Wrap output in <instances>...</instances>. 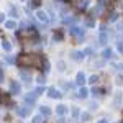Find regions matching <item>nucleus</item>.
Segmentation results:
<instances>
[{
  "mask_svg": "<svg viewBox=\"0 0 123 123\" xmlns=\"http://www.w3.org/2000/svg\"><path fill=\"white\" fill-rule=\"evenodd\" d=\"M18 66L21 67H41L43 62H41V57L38 54H21L18 56Z\"/></svg>",
  "mask_w": 123,
  "mask_h": 123,
  "instance_id": "f257e3e1",
  "label": "nucleus"
},
{
  "mask_svg": "<svg viewBox=\"0 0 123 123\" xmlns=\"http://www.w3.org/2000/svg\"><path fill=\"white\" fill-rule=\"evenodd\" d=\"M36 17H38V20H39V21H43V23H48V21H49L48 13H46V12H43V10H38V12H36Z\"/></svg>",
  "mask_w": 123,
  "mask_h": 123,
  "instance_id": "f03ea898",
  "label": "nucleus"
},
{
  "mask_svg": "<svg viewBox=\"0 0 123 123\" xmlns=\"http://www.w3.org/2000/svg\"><path fill=\"white\" fill-rule=\"evenodd\" d=\"M48 95H49L51 98H59V97H61V92L57 90L56 87H51V89L48 90Z\"/></svg>",
  "mask_w": 123,
  "mask_h": 123,
  "instance_id": "7ed1b4c3",
  "label": "nucleus"
},
{
  "mask_svg": "<svg viewBox=\"0 0 123 123\" xmlns=\"http://www.w3.org/2000/svg\"><path fill=\"white\" fill-rule=\"evenodd\" d=\"M69 31H71V35H76V36H79V38H82V36H84V31H82L80 28H77V26H72Z\"/></svg>",
  "mask_w": 123,
  "mask_h": 123,
  "instance_id": "20e7f679",
  "label": "nucleus"
},
{
  "mask_svg": "<svg viewBox=\"0 0 123 123\" xmlns=\"http://www.w3.org/2000/svg\"><path fill=\"white\" fill-rule=\"evenodd\" d=\"M30 112H31V110H30L28 107H20L18 110H17V113H18L20 117H26V115H28Z\"/></svg>",
  "mask_w": 123,
  "mask_h": 123,
  "instance_id": "39448f33",
  "label": "nucleus"
},
{
  "mask_svg": "<svg viewBox=\"0 0 123 123\" xmlns=\"http://www.w3.org/2000/svg\"><path fill=\"white\" fill-rule=\"evenodd\" d=\"M76 82L79 85H82L85 82V76H84V72H77V77H76Z\"/></svg>",
  "mask_w": 123,
  "mask_h": 123,
  "instance_id": "423d86ee",
  "label": "nucleus"
},
{
  "mask_svg": "<svg viewBox=\"0 0 123 123\" xmlns=\"http://www.w3.org/2000/svg\"><path fill=\"white\" fill-rule=\"evenodd\" d=\"M36 97H38V94H36L35 90H33V92H30V94L26 95V102H31V104H33V102L36 100Z\"/></svg>",
  "mask_w": 123,
  "mask_h": 123,
  "instance_id": "0eeeda50",
  "label": "nucleus"
},
{
  "mask_svg": "<svg viewBox=\"0 0 123 123\" xmlns=\"http://www.w3.org/2000/svg\"><path fill=\"white\" fill-rule=\"evenodd\" d=\"M82 57H84V53H79V51H74L72 53V59L74 61H80Z\"/></svg>",
  "mask_w": 123,
  "mask_h": 123,
  "instance_id": "6e6552de",
  "label": "nucleus"
},
{
  "mask_svg": "<svg viewBox=\"0 0 123 123\" xmlns=\"http://www.w3.org/2000/svg\"><path fill=\"white\" fill-rule=\"evenodd\" d=\"M39 110H41V115H44V117H48V115L51 113V110H49V107H46V105H43V107H39Z\"/></svg>",
  "mask_w": 123,
  "mask_h": 123,
  "instance_id": "1a4fd4ad",
  "label": "nucleus"
},
{
  "mask_svg": "<svg viewBox=\"0 0 123 123\" xmlns=\"http://www.w3.org/2000/svg\"><path fill=\"white\" fill-rule=\"evenodd\" d=\"M20 76H21V79H23V80H26V82H30V80H31V76H30V74H26L25 71H21V72H20Z\"/></svg>",
  "mask_w": 123,
  "mask_h": 123,
  "instance_id": "9d476101",
  "label": "nucleus"
},
{
  "mask_svg": "<svg viewBox=\"0 0 123 123\" xmlns=\"http://www.w3.org/2000/svg\"><path fill=\"white\" fill-rule=\"evenodd\" d=\"M56 112H57V115H64L66 113V107H64V105H57Z\"/></svg>",
  "mask_w": 123,
  "mask_h": 123,
  "instance_id": "9b49d317",
  "label": "nucleus"
},
{
  "mask_svg": "<svg viewBox=\"0 0 123 123\" xmlns=\"http://www.w3.org/2000/svg\"><path fill=\"white\" fill-rule=\"evenodd\" d=\"M12 92H13V94H18L20 92V85L17 84V82H12Z\"/></svg>",
  "mask_w": 123,
  "mask_h": 123,
  "instance_id": "f8f14e48",
  "label": "nucleus"
},
{
  "mask_svg": "<svg viewBox=\"0 0 123 123\" xmlns=\"http://www.w3.org/2000/svg\"><path fill=\"white\" fill-rule=\"evenodd\" d=\"M87 94H89V90H87V89H80V90H79V97H80V98H85Z\"/></svg>",
  "mask_w": 123,
  "mask_h": 123,
  "instance_id": "ddd939ff",
  "label": "nucleus"
},
{
  "mask_svg": "<svg viewBox=\"0 0 123 123\" xmlns=\"http://www.w3.org/2000/svg\"><path fill=\"white\" fill-rule=\"evenodd\" d=\"M98 41H100V44H107V35L102 33V35L98 36Z\"/></svg>",
  "mask_w": 123,
  "mask_h": 123,
  "instance_id": "4468645a",
  "label": "nucleus"
},
{
  "mask_svg": "<svg viewBox=\"0 0 123 123\" xmlns=\"http://www.w3.org/2000/svg\"><path fill=\"white\" fill-rule=\"evenodd\" d=\"M31 123H43V117H41V115L33 117V122H31Z\"/></svg>",
  "mask_w": 123,
  "mask_h": 123,
  "instance_id": "2eb2a0df",
  "label": "nucleus"
},
{
  "mask_svg": "<svg viewBox=\"0 0 123 123\" xmlns=\"http://www.w3.org/2000/svg\"><path fill=\"white\" fill-rule=\"evenodd\" d=\"M104 57L105 59H110V57H112V49H105L104 51Z\"/></svg>",
  "mask_w": 123,
  "mask_h": 123,
  "instance_id": "dca6fc26",
  "label": "nucleus"
},
{
  "mask_svg": "<svg viewBox=\"0 0 123 123\" xmlns=\"http://www.w3.org/2000/svg\"><path fill=\"white\" fill-rule=\"evenodd\" d=\"M72 117H74V118H77V117H79V108H77V107H74V108H72Z\"/></svg>",
  "mask_w": 123,
  "mask_h": 123,
  "instance_id": "f3484780",
  "label": "nucleus"
},
{
  "mask_svg": "<svg viewBox=\"0 0 123 123\" xmlns=\"http://www.w3.org/2000/svg\"><path fill=\"white\" fill-rule=\"evenodd\" d=\"M89 80H90V84H97L98 77H97V76H90V79H89Z\"/></svg>",
  "mask_w": 123,
  "mask_h": 123,
  "instance_id": "a211bd4d",
  "label": "nucleus"
},
{
  "mask_svg": "<svg viewBox=\"0 0 123 123\" xmlns=\"http://www.w3.org/2000/svg\"><path fill=\"white\" fill-rule=\"evenodd\" d=\"M3 48H5V49H7V51H10V49H12V46H10V43H7V41H5V43H3Z\"/></svg>",
  "mask_w": 123,
  "mask_h": 123,
  "instance_id": "6ab92c4d",
  "label": "nucleus"
},
{
  "mask_svg": "<svg viewBox=\"0 0 123 123\" xmlns=\"http://www.w3.org/2000/svg\"><path fill=\"white\" fill-rule=\"evenodd\" d=\"M7 28H15V23L13 21H7Z\"/></svg>",
  "mask_w": 123,
  "mask_h": 123,
  "instance_id": "aec40b11",
  "label": "nucleus"
},
{
  "mask_svg": "<svg viewBox=\"0 0 123 123\" xmlns=\"http://www.w3.org/2000/svg\"><path fill=\"white\" fill-rule=\"evenodd\" d=\"M35 92H36V94H43V92H44V89H43V87H38V89H36V90H35Z\"/></svg>",
  "mask_w": 123,
  "mask_h": 123,
  "instance_id": "412c9836",
  "label": "nucleus"
},
{
  "mask_svg": "<svg viewBox=\"0 0 123 123\" xmlns=\"http://www.w3.org/2000/svg\"><path fill=\"white\" fill-rule=\"evenodd\" d=\"M110 21H117V13H112L110 15Z\"/></svg>",
  "mask_w": 123,
  "mask_h": 123,
  "instance_id": "4be33fe9",
  "label": "nucleus"
},
{
  "mask_svg": "<svg viewBox=\"0 0 123 123\" xmlns=\"http://www.w3.org/2000/svg\"><path fill=\"white\" fill-rule=\"evenodd\" d=\"M118 51H120V53H123V41H120V43H118Z\"/></svg>",
  "mask_w": 123,
  "mask_h": 123,
  "instance_id": "5701e85b",
  "label": "nucleus"
},
{
  "mask_svg": "<svg viewBox=\"0 0 123 123\" xmlns=\"http://www.w3.org/2000/svg\"><path fill=\"white\" fill-rule=\"evenodd\" d=\"M38 82H41V84H43V82H44V77L39 76V77H38Z\"/></svg>",
  "mask_w": 123,
  "mask_h": 123,
  "instance_id": "b1692460",
  "label": "nucleus"
},
{
  "mask_svg": "<svg viewBox=\"0 0 123 123\" xmlns=\"http://www.w3.org/2000/svg\"><path fill=\"white\" fill-rule=\"evenodd\" d=\"M92 94H94L95 97H97V95H98V89H94V90H92Z\"/></svg>",
  "mask_w": 123,
  "mask_h": 123,
  "instance_id": "393cba45",
  "label": "nucleus"
},
{
  "mask_svg": "<svg viewBox=\"0 0 123 123\" xmlns=\"http://www.w3.org/2000/svg\"><path fill=\"white\" fill-rule=\"evenodd\" d=\"M118 7H120V8H123V0H118Z\"/></svg>",
  "mask_w": 123,
  "mask_h": 123,
  "instance_id": "a878e982",
  "label": "nucleus"
},
{
  "mask_svg": "<svg viewBox=\"0 0 123 123\" xmlns=\"http://www.w3.org/2000/svg\"><path fill=\"white\" fill-rule=\"evenodd\" d=\"M118 30H120V31H123V23H120V26H118Z\"/></svg>",
  "mask_w": 123,
  "mask_h": 123,
  "instance_id": "bb28decb",
  "label": "nucleus"
},
{
  "mask_svg": "<svg viewBox=\"0 0 123 123\" xmlns=\"http://www.w3.org/2000/svg\"><path fill=\"white\" fill-rule=\"evenodd\" d=\"M98 123H107V120H100V122H98Z\"/></svg>",
  "mask_w": 123,
  "mask_h": 123,
  "instance_id": "cd10ccee",
  "label": "nucleus"
},
{
  "mask_svg": "<svg viewBox=\"0 0 123 123\" xmlns=\"http://www.w3.org/2000/svg\"><path fill=\"white\" fill-rule=\"evenodd\" d=\"M118 67H120V71H122V72H123V64H122V66H118Z\"/></svg>",
  "mask_w": 123,
  "mask_h": 123,
  "instance_id": "c85d7f7f",
  "label": "nucleus"
}]
</instances>
